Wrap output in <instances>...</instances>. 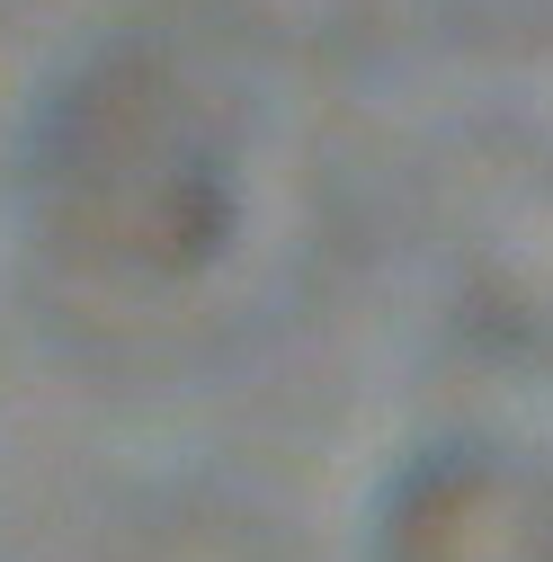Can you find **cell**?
I'll return each mask as SVG.
<instances>
[{
	"label": "cell",
	"mask_w": 553,
	"mask_h": 562,
	"mask_svg": "<svg viewBox=\"0 0 553 562\" xmlns=\"http://www.w3.org/2000/svg\"><path fill=\"white\" fill-rule=\"evenodd\" d=\"M36 179L63 241L108 259H188L215 205V179L170 108V81L144 63H99L54 99Z\"/></svg>",
	"instance_id": "1"
}]
</instances>
